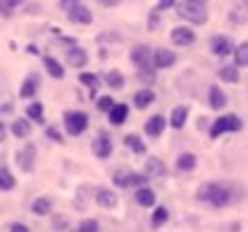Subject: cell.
Wrapping results in <instances>:
<instances>
[{
	"label": "cell",
	"instance_id": "obj_1",
	"mask_svg": "<svg viewBox=\"0 0 248 232\" xmlns=\"http://www.w3.org/2000/svg\"><path fill=\"white\" fill-rule=\"evenodd\" d=\"M198 203H203V205H208V208H227V205H232L235 203V198H243V189L240 187H232V184H227V182H203L200 184V189H198Z\"/></svg>",
	"mask_w": 248,
	"mask_h": 232
},
{
	"label": "cell",
	"instance_id": "obj_2",
	"mask_svg": "<svg viewBox=\"0 0 248 232\" xmlns=\"http://www.w3.org/2000/svg\"><path fill=\"white\" fill-rule=\"evenodd\" d=\"M176 14H179V19H184L192 27H200V24L208 22V8H205L203 0H179Z\"/></svg>",
	"mask_w": 248,
	"mask_h": 232
},
{
	"label": "cell",
	"instance_id": "obj_3",
	"mask_svg": "<svg viewBox=\"0 0 248 232\" xmlns=\"http://www.w3.org/2000/svg\"><path fill=\"white\" fill-rule=\"evenodd\" d=\"M62 123H64V131L70 136H80V134H86V128H88V115L80 112V109H67V112L62 115Z\"/></svg>",
	"mask_w": 248,
	"mask_h": 232
},
{
	"label": "cell",
	"instance_id": "obj_4",
	"mask_svg": "<svg viewBox=\"0 0 248 232\" xmlns=\"http://www.w3.org/2000/svg\"><path fill=\"white\" fill-rule=\"evenodd\" d=\"M240 128H243V120L237 118V115H221V118L214 120V125L208 128V134H211V139H219V136L235 134V131H240Z\"/></svg>",
	"mask_w": 248,
	"mask_h": 232
},
{
	"label": "cell",
	"instance_id": "obj_5",
	"mask_svg": "<svg viewBox=\"0 0 248 232\" xmlns=\"http://www.w3.org/2000/svg\"><path fill=\"white\" fill-rule=\"evenodd\" d=\"M112 182L118 189H139V187H147V182H150V176L147 173H134V171H115L112 173Z\"/></svg>",
	"mask_w": 248,
	"mask_h": 232
},
{
	"label": "cell",
	"instance_id": "obj_6",
	"mask_svg": "<svg viewBox=\"0 0 248 232\" xmlns=\"http://www.w3.org/2000/svg\"><path fill=\"white\" fill-rule=\"evenodd\" d=\"M35 157H38V150H35L32 141H27V144L16 152V166L22 168V173H32L35 171Z\"/></svg>",
	"mask_w": 248,
	"mask_h": 232
},
{
	"label": "cell",
	"instance_id": "obj_7",
	"mask_svg": "<svg viewBox=\"0 0 248 232\" xmlns=\"http://www.w3.org/2000/svg\"><path fill=\"white\" fill-rule=\"evenodd\" d=\"M171 43L179 46V48H187V46H192L195 40H198V35H195L192 24H182V27H173L171 32Z\"/></svg>",
	"mask_w": 248,
	"mask_h": 232
},
{
	"label": "cell",
	"instance_id": "obj_8",
	"mask_svg": "<svg viewBox=\"0 0 248 232\" xmlns=\"http://www.w3.org/2000/svg\"><path fill=\"white\" fill-rule=\"evenodd\" d=\"M208 48H211V54H214V56L224 59V56H232V54H235V48H237V46L232 43V40L227 38V35H216V38H211Z\"/></svg>",
	"mask_w": 248,
	"mask_h": 232
},
{
	"label": "cell",
	"instance_id": "obj_9",
	"mask_svg": "<svg viewBox=\"0 0 248 232\" xmlns=\"http://www.w3.org/2000/svg\"><path fill=\"white\" fill-rule=\"evenodd\" d=\"M152 59H155V48H150L147 43H136L134 48H131V62H134L136 67H150Z\"/></svg>",
	"mask_w": 248,
	"mask_h": 232
},
{
	"label": "cell",
	"instance_id": "obj_10",
	"mask_svg": "<svg viewBox=\"0 0 248 232\" xmlns=\"http://www.w3.org/2000/svg\"><path fill=\"white\" fill-rule=\"evenodd\" d=\"M227 22L235 24V27H243L248 22V0H235L232 3L230 14H227Z\"/></svg>",
	"mask_w": 248,
	"mask_h": 232
},
{
	"label": "cell",
	"instance_id": "obj_11",
	"mask_svg": "<svg viewBox=\"0 0 248 232\" xmlns=\"http://www.w3.org/2000/svg\"><path fill=\"white\" fill-rule=\"evenodd\" d=\"M64 62H67L70 67H75V70H83V67L88 64L86 48H80V46H70V48L64 51Z\"/></svg>",
	"mask_w": 248,
	"mask_h": 232
},
{
	"label": "cell",
	"instance_id": "obj_12",
	"mask_svg": "<svg viewBox=\"0 0 248 232\" xmlns=\"http://www.w3.org/2000/svg\"><path fill=\"white\" fill-rule=\"evenodd\" d=\"M91 150H93V155H96L99 160H107V157L112 155V139H109L107 134H99L96 139L91 141Z\"/></svg>",
	"mask_w": 248,
	"mask_h": 232
},
{
	"label": "cell",
	"instance_id": "obj_13",
	"mask_svg": "<svg viewBox=\"0 0 248 232\" xmlns=\"http://www.w3.org/2000/svg\"><path fill=\"white\" fill-rule=\"evenodd\" d=\"M166 125H168V118H166V115H152V118L144 123V134L150 136V139H157V136L166 131Z\"/></svg>",
	"mask_w": 248,
	"mask_h": 232
},
{
	"label": "cell",
	"instance_id": "obj_14",
	"mask_svg": "<svg viewBox=\"0 0 248 232\" xmlns=\"http://www.w3.org/2000/svg\"><path fill=\"white\" fill-rule=\"evenodd\" d=\"M152 64L157 67V70H171L173 64H176V54L168 48H155V59H152Z\"/></svg>",
	"mask_w": 248,
	"mask_h": 232
},
{
	"label": "cell",
	"instance_id": "obj_15",
	"mask_svg": "<svg viewBox=\"0 0 248 232\" xmlns=\"http://www.w3.org/2000/svg\"><path fill=\"white\" fill-rule=\"evenodd\" d=\"M67 16H70V22H72V24H78V27H88V24L93 22V14L88 11V6H83V3H80L78 8H72V11L67 14Z\"/></svg>",
	"mask_w": 248,
	"mask_h": 232
},
{
	"label": "cell",
	"instance_id": "obj_16",
	"mask_svg": "<svg viewBox=\"0 0 248 232\" xmlns=\"http://www.w3.org/2000/svg\"><path fill=\"white\" fill-rule=\"evenodd\" d=\"M227 104H230V96H227V93L221 91L219 86H211V88H208V107L219 112V109H224Z\"/></svg>",
	"mask_w": 248,
	"mask_h": 232
},
{
	"label": "cell",
	"instance_id": "obj_17",
	"mask_svg": "<svg viewBox=\"0 0 248 232\" xmlns=\"http://www.w3.org/2000/svg\"><path fill=\"white\" fill-rule=\"evenodd\" d=\"M11 134L16 136V139H30L32 136V120L30 118H19L11 123Z\"/></svg>",
	"mask_w": 248,
	"mask_h": 232
},
{
	"label": "cell",
	"instance_id": "obj_18",
	"mask_svg": "<svg viewBox=\"0 0 248 232\" xmlns=\"http://www.w3.org/2000/svg\"><path fill=\"white\" fill-rule=\"evenodd\" d=\"M134 200L141 205V208H155V200L157 198H155V189H152V187H139L134 192Z\"/></svg>",
	"mask_w": 248,
	"mask_h": 232
},
{
	"label": "cell",
	"instance_id": "obj_19",
	"mask_svg": "<svg viewBox=\"0 0 248 232\" xmlns=\"http://www.w3.org/2000/svg\"><path fill=\"white\" fill-rule=\"evenodd\" d=\"M216 75H219L221 83H240V67H237L235 62H232V64H221Z\"/></svg>",
	"mask_w": 248,
	"mask_h": 232
},
{
	"label": "cell",
	"instance_id": "obj_20",
	"mask_svg": "<svg viewBox=\"0 0 248 232\" xmlns=\"http://www.w3.org/2000/svg\"><path fill=\"white\" fill-rule=\"evenodd\" d=\"M128 115H131L128 104H120V102H118V104H115V107L107 112V120H109L112 125H123L125 120H128Z\"/></svg>",
	"mask_w": 248,
	"mask_h": 232
},
{
	"label": "cell",
	"instance_id": "obj_21",
	"mask_svg": "<svg viewBox=\"0 0 248 232\" xmlns=\"http://www.w3.org/2000/svg\"><path fill=\"white\" fill-rule=\"evenodd\" d=\"M195 168H198V155H195V152H182V155L176 157V171L189 173V171H195Z\"/></svg>",
	"mask_w": 248,
	"mask_h": 232
},
{
	"label": "cell",
	"instance_id": "obj_22",
	"mask_svg": "<svg viewBox=\"0 0 248 232\" xmlns=\"http://www.w3.org/2000/svg\"><path fill=\"white\" fill-rule=\"evenodd\" d=\"M96 205H102V208H115V205H118V192H115V189H107V187L96 189Z\"/></svg>",
	"mask_w": 248,
	"mask_h": 232
},
{
	"label": "cell",
	"instance_id": "obj_23",
	"mask_svg": "<svg viewBox=\"0 0 248 232\" xmlns=\"http://www.w3.org/2000/svg\"><path fill=\"white\" fill-rule=\"evenodd\" d=\"M43 67L54 80H62V77H64V64H59L54 56H43Z\"/></svg>",
	"mask_w": 248,
	"mask_h": 232
},
{
	"label": "cell",
	"instance_id": "obj_24",
	"mask_svg": "<svg viewBox=\"0 0 248 232\" xmlns=\"http://www.w3.org/2000/svg\"><path fill=\"white\" fill-rule=\"evenodd\" d=\"M144 173H147L150 179L163 176V173H166V163H163L160 157H150V160L144 163Z\"/></svg>",
	"mask_w": 248,
	"mask_h": 232
},
{
	"label": "cell",
	"instance_id": "obj_25",
	"mask_svg": "<svg viewBox=\"0 0 248 232\" xmlns=\"http://www.w3.org/2000/svg\"><path fill=\"white\" fill-rule=\"evenodd\" d=\"M155 99H157V96H155V91H152V88H141V91L134 96V107L147 109L150 104H155Z\"/></svg>",
	"mask_w": 248,
	"mask_h": 232
},
{
	"label": "cell",
	"instance_id": "obj_26",
	"mask_svg": "<svg viewBox=\"0 0 248 232\" xmlns=\"http://www.w3.org/2000/svg\"><path fill=\"white\" fill-rule=\"evenodd\" d=\"M187 118H189V109L182 104V107H173L171 109V120H168V123H171V128H184Z\"/></svg>",
	"mask_w": 248,
	"mask_h": 232
},
{
	"label": "cell",
	"instance_id": "obj_27",
	"mask_svg": "<svg viewBox=\"0 0 248 232\" xmlns=\"http://www.w3.org/2000/svg\"><path fill=\"white\" fill-rule=\"evenodd\" d=\"M38 75H27V80L22 83V88H19V96L22 99H32L35 93H38Z\"/></svg>",
	"mask_w": 248,
	"mask_h": 232
},
{
	"label": "cell",
	"instance_id": "obj_28",
	"mask_svg": "<svg viewBox=\"0 0 248 232\" xmlns=\"http://www.w3.org/2000/svg\"><path fill=\"white\" fill-rule=\"evenodd\" d=\"M14 187H16V179H14L11 168L3 163V166H0V189H3V192H11Z\"/></svg>",
	"mask_w": 248,
	"mask_h": 232
},
{
	"label": "cell",
	"instance_id": "obj_29",
	"mask_svg": "<svg viewBox=\"0 0 248 232\" xmlns=\"http://www.w3.org/2000/svg\"><path fill=\"white\" fill-rule=\"evenodd\" d=\"M104 83H107V88H112V91H120V88L125 86V77L120 70H109L107 75H104Z\"/></svg>",
	"mask_w": 248,
	"mask_h": 232
},
{
	"label": "cell",
	"instance_id": "obj_30",
	"mask_svg": "<svg viewBox=\"0 0 248 232\" xmlns=\"http://www.w3.org/2000/svg\"><path fill=\"white\" fill-rule=\"evenodd\" d=\"M24 118H30L32 123H43V118H46V107L40 102H30V107H27V112H24Z\"/></svg>",
	"mask_w": 248,
	"mask_h": 232
},
{
	"label": "cell",
	"instance_id": "obj_31",
	"mask_svg": "<svg viewBox=\"0 0 248 232\" xmlns=\"http://www.w3.org/2000/svg\"><path fill=\"white\" fill-rule=\"evenodd\" d=\"M51 211H54V200L51 198H38L32 203V214L35 216H48Z\"/></svg>",
	"mask_w": 248,
	"mask_h": 232
},
{
	"label": "cell",
	"instance_id": "obj_32",
	"mask_svg": "<svg viewBox=\"0 0 248 232\" xmlns=\"http://www.w3.org/2000/svg\"><path fill=\"white\" fill-rule=\"evenodd\" d=\"M123 141H125V147H128L131 152H136V155H144V141H141L139 134H128Z\"/></svg>",
	"mask_w": 248,
	"mask_h": 232
},
{
	"label": "cell",
	"instance_id": "obj_33",
	"mask_svg": "<svg viewBox=\"0 0 248 232\" xmlns=\"http://www.w3.org/2000/svg\"><path fill=\"white\" fill-rule=\"evenodd\" d=\"M232 59H235L237 67H248V40L246 43H237L235 54H232Z\"/></svg>",
	"mask_w": 248,
	"mask_h": 232
},
{
	"label": "cell",
	"instance_id": "obj_34",
	"mask_svg": "<svg viewBox=\"0 0 248 232\" xmlns=\"http://www.w3.org/2000/svg\"><path fill=\"white\" fill-rule=\"evenodd\" d=\"M19 6H24V0H0V11H3V19H11L14 11Z\"/></svg>",
	"mask_w": 248,
	"mask_h": 232
},
{
	"label": "cell",
	"instance_id": "obj_35",
	"mask_svg": "<svg viewBox=\"0 0 248 232\" xmlns=\"http://www.w3.org/2000/svg\"><path fill=\"white\" fill-rule=\"evenodd\" d=\"M166 221H168V208H163V205H155V208H152L150 224H152V227H163Z\"/></svg>",
	"mask_w": 248,
	"mask_h": 232
},
{
	"label": "cell",
	"instance_id": "obj_36",
	"mask_svg": "<svg viewBox=\"0 0 248 232\" xmlns=\"http://www.w3.org/2000/svg\"><path fill=\"white\" fill-rule=\"evenodd\" d=\"M155 72H157V67H155V64L141 67V70H139V80L144 83V86H150V88H152V83H155V77H157Z\"/></svg>",
	"mask_w": 248,
	"mask_h": 232
},
{
	"label": "cell",
	"instance_id": "obj_37",
	"mask_svg": "<svg viewBox=\"0 0 248 232\" xmlns=\"http://www.w3.org/2000/svg\"><path fill=\"white\" fill-rule=\"evenodd\" d=\"M80 83L88 88V91H91V96H96V91H99V77H96V75H91V72H83V75H80Z\"/></svg>",
	"mask_w": 248,
	"mask_h": 232
},
{
	"label": "cell",
	"instance_id": "obj_38",
	"mask_svg": "<svg viewBox=\"0 0 248 232\" xmlns=\"http://www.w3.org/2000/svg\"><path fill=\"white\" fill-rule=\"evenodd\" d=\"M78 232H102V227H99L96 219H83L80 227H78Z\"/></svg>",
	"mask_w": 248,
	"mask_h": 232
},
{
	"label": "cell",
	"instance_id": "obj_39",
	"mask_svg": "<svg viewBox=\"0 0 248 232\" xmlns=\"http://www.w3.org/2000/svg\"><path fill=\"white\" fill-rule=\"evenodd\" d=\"M115 104H118V102H115L112 96H99V99H96V107L102 109V112H109V109H112Z\"/></svg>",
	"mask_w": 248,
	"mask_h": 232
},
{
	"label": "cell",
	"instance_id": "obj_40",
	"mask_svg": "<svg viewBox=\"0 0 248 232\" xmlns=\"http://www.w3.org/2000/svg\"><path fill=\"white\" fill-rule=\"evenodd\" d=\"M51 227H54V232H64L67 230V216L56 214L54 219H51Z\"/></svg>",
	"mask_w": 248,
	"mask_h": 232
},
{
	"label": "cell",
	"instance_id": "obj_41",
	"mask_svg": "<svg viewBox=\"0 0 248 232\" xmlns=\"http://www.w3.org/2000/svg\"><path fill=\"white\" fill-rule=\"evenodd\" d=\"M160 14H163V11H157V8H155V11L147 16V27H150V30H157V27H160Z\"/></svg>",
	"mask_w": 248,
	"mask_h": 232
},
{
	"label": "cell",
	"instance_id": "obj_42",
	"mask_svg": "<svg viewBox=\"0 0 248 232\" xmlns=\"http://www.w3.org/2000/svg\"><path fill=\"white\" fill-rule=\"evenodd\" d=\"M46 136H48L51 141H56V144H62V141H64V136H62L59 128H54V125H51V128H46Z\"/></svg>",
	"mask_w": 248,
	"mask_h": 232
},
{
	"label": "cell",
	"instance_id": "obj_43",
	"mask_svg": "<svg viewBox=\"0 0 248 232\" xmlns=\"http://www.w3.org/2000/svg\"><path fill=\"white\" fill-rule=\"evenodd\" d=\"M80 3H83V0H59V8H62V11H67V14H70L72 8H78Z\"/></svg>",
	"mask_w": 248,
	"mask_h": 232
},
{
	"label": "cell",
	"instance_id": "obj_44",
	"mask_svg": "<svg viewBox=\"0 0 248 232\" xmlns=\"http://www.w3.org/2000/svg\"><path fill=\"white\" fill-rule=\"evenodd\" d=\"M179 6V0H157V11H171Z\"/></svg>",
	"mask_w": 248,
	"mask_h": 232
},
{
	"label": "cell",
	"instance_id": "obj_45",
	"mask_svg": "<svg viewBox=\"0 0 248 232\" xmlns=\"http://www.w3.org/2000/svg\"><path fill=\"white\" fill-rule=\"evenodd\" d=\"M8 232H32V230H30L27 224H19V221H14V224L8 227Z\"/></svg>",
	"mask_w": 248,
	"mask_h": 232
},
{
	"label": "cell",
	"instance_id": "obj_46",
	"mask_svg": "<svg viewBox=\"0 0 248 232\" xmlns=\"http://www.w3.org/2000/svg\"><path fill=\"white\" fill-rule=\"evenodd\" d=\"M11 109H14L11 99H6V102H3V107H0V115H3V118H8V115H11Z\"/></svg>",
	"mask_w": 248,
	"mask_h": 232
},
{
	"label": "cell",
	"instance_id": "obj_47",
	"mask_svg": "<svg viewBox=\"0 0 248 232\" xmlns=\"http://www.w3.org/2000/svg\"><path fill=\"white\" fill-rule=\"evenodd\" d=\"M118 3H123V0H99V6H107V8L118 6Z\"/></svg>",
	"mask_w": 248,
	"mask_h": 232
},
{
	"label": "cell",
	"instance_id": "obj_48",
	"mask_svg": "<svg viewBox=\"0 0 248 232\" xmlns=\"http://www.w3.org/2000/svg\"><path fill=\"white\" fill-rule=\"evenodd\" d=\"M203 3H208V0H203Z\"/></svg>",
	"mask_w": 248,
	"mask_h": 232
}]
</instances>
